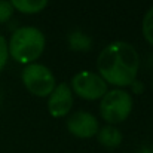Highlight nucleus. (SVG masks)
Here are the masks:
<instances>
[{
	"label": "nucleus",
	"mask_w": 153,
	"mask_h": 153,
	"mask_svg": "<svg viewBox=\"0 0 153 153\" xmlns=\"http://www.w3.org/2000/svg\"><path fill=\"white\" fill-rule=\"evenodd\" d=\"M13 13V7L7 0H0V24L6 22Z\"/></svg>",
	"instance_id": "12"
},
{
	"label": "nucleus",
	"mask_w": 153,
	"mask_h": 153,
	"mask_svg": "<svg viewBox=\"0 0 153 153\" xmlns=\"http://www.w3.org/2000/svg\"><path fill=\"white\" fill-rule=\"evenodd\" d=\"M140 58L135 48L126 42H114L105 46L98 58L100 77L113 86H129L135 82Z\"/></svg>",
	"instance_id": "1"
},
{
	"label": "nucleus",
	"mask_w": 153,
	"mask_h": 153,
	"mask_svg": "<svg viewBox=\"0 0 153 153\" xmlns=\"http://www.w3.org/2000/svg\"><path fill=\"white\" fill-rule=\"evenodd\" d=\"M68 45L73 51L86 52L92 46V40H91L89 36L83 34L82 31H73L68 36Z\"/></svg>",
	"instance_id": "10"
},
{
	"label": "nucleus",
	"mask_w": 153,
	"mask_h": 153,
	"mask_svg": "<svg viewBox=\"0 0 153 153\" xmlns=\"http://www.w3.org/2000/svg\"><path fill=\"white\" fill-rule=\"evenodd\" d=\"M45 49V36L36 27H21L9 39L7 52L19 64L34 62Z\"/></svg>",
	"instance_id": "2"
},
{
	"label": "nucleus",
	"mask_w": 153,
	"mask_h": 153,
	"mask_svg": "<svg viewBox=\"0 0 153 153\" xmlns=\"http://www.w3.org/2000/svg\"><path fill=\"white\" fill-rule=\"evenodd\" d=\"M71 88L80 98L88 101L102 98L107 92V83L100 77V74L86 70L74 74L71 79Z\"/></svg>",
	"instance_id": "5"
},
{
	"label": "nucleus",
	"mask_w": 153,
	"mask_h": 153,
	"mask_svg": "<svg viewBox=\"0 0 153 153\" xmlns=\"http://www.w3.org/2000/svg\"><path fill=\"white\" fill-rule=\"evenodd\" d=\"M21 79L28 92L36 97H49L55 88V77L43 64L31 62L24 67Z\"/></svg>",
	"instance_id": "4"
},
{
	"label": "nucleus",
	"mask_w": 153,
	"mask_h": 153,
	"mask_svg": "<svg viewBox=\"0 0 153 153\" xmlns=\"http://www.w3.org/2000/svg\"><path fill=\"white\" fill-rule=\"evenodd\" d=\"M150 152H152V153H153V147H152V149H150Z\"/></svg>",
	"instance_id": "15"
},
{
	"label": "nucleus",
	"mask_w": 153,
	"mask_h": 153,
	"mask_svg": "<svg viewBox=\"0 0 153 153\" xmlns=\"http://www.w3.org/2000/svg\"><path fill=\"white\" fill-rule=\"evenodd\" d=\"M9 3L22 13H37L46 7L48 0H9Z\"/></svg>",
	"instance_id": "9"
},
{
	"label": "nucleus",
	"mask_w": 153,
	"mask_h": 153,
	"mask_svg": "<svg viewBox=\"0 0 153 153\" xmlns=\"http://www.w3.org/2000/svg\"><path fill=\"white\" fill-rule=\"evenodd\" d=\"M143 34H144V39L153 45V7H150L147 10V13L144 15V19H143Z\"/></svg>",
	"instance_id": "11"
},
{
	"label": "nucleus",
	"mask_w": 153,
	"mask_h": 153,
	"mask_svg": "<svg viewBox=\"0 0 153 153\" xmlns=\"http://www.w3.org/2000/svg\"><path fill=\"white\" fill-rule=\"evenodd\" d=\"M67 129L77 138H91L97 135L100 126L94 114L88 111H76L67 119Z\"/></svg>",
	"instance_id": "6"
},
{
	"label": "nucleus",
	"mask_w": 153,
	"mask_h": 153,
	"mask_svg": "<svg viewBox=\"0 0 153 153\" xmlns=\"http://www.w3.org/2000/svg\"><path fill=\"white\" fill-rule=\"evenodd\" d=\"M132 110V98L123 89H113L105 92L100 102V113L101 117L110 125L120 123L126 120Z\"/></svg>",
	"instance_id": "3"
},
{
	"label": "nucleus",
	"mask_w": 153,
	"mask_h": 153,
	"mask_svg": "<svg viewBox=\"0 0 153 153\" xmlns=\"http://www.w3.org/2000/svg\"><path fill=\"white\" fill-rule=\"evenodd\" d=\"M97 137H98L100 144H102L107 149H116L122 143V134H120V131L117 128L111 126V125H107V126H104L101 129H98Z\"/></svg>",
	"instance_id": "8"
},
{
	"label": "nucleus",
	"mask_w": 153,
	"mask_h": 153,
	"mask_svg": "<svg viewBox=\"0 0 153 153\" xmlns=\"http://www.w3.org/2000/svg\"><path fill=\"white\" fill-rule=\"evenodd\" d=\"M7 55H9V52H7V43H6V40L3 39V36L0 34V70H1V68L4 67V64H6Z\"/></svg>",
	"instance_id": "13"
},
{
	"label": "nucleus",
	"mask_w": 153,
	"mask_h": 153,
	"mask_svg": "<svg viewBox=\"0 0 153 153\" xmlns=\"http://www.w3.org/2000/svg\"><path fill=\"white\" fill-rule=\"evenodd\" d=\"M73 105V92L67 83L55 85L48 100V110L53 117L65 116Z\"/></svg>",
	"instance_id": "7"
},
{
	"label": "nucleus",
	"mask_w": 153,
	"mask_h": 153,
	"mask_svg": "<svg viewBox=\"0 0 153 153\" xmlns=\"http://www.w3.org/2000/svg\"><path fill=\"white\" fill-rule=\"evenodd\" d=\"M138 153H152V152H150V149H141Z\"/></svg>",
	"instance_id": "14"
}]
</instances>
